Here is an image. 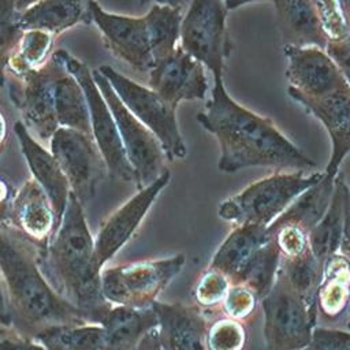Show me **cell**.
<instances>
[{"label": "cell", "instance_id": "obj_1", "mask_svg": "<svg viewBox=\"0 0 350 350\" xmlns=\"http://www.w3.org/2000/svg\"><path fill=\"white\" fill-rule=\"evenodd\" d=\"M211 98L197 113L198 123L213 134L220 146L217 167L234 174L249 167L309 171L317 164L302 153L269 118L242 107L227 92L223 78H213Z\"/></svg>", "mask_w": 350, "mask_h": 350}, {"label": "cell", "instance_id": "obj_2", "mask_svg": "<svg viewBox=\"0 0 350 350\" xmlns=\"http://www.w3.org/2000/svg\"><path fill=\"white\" fill-rule=\"evenodd\" d=\"M37 264L63 299L75 306L88 323L100 324L112 305L103 295L101 272L94 264V238L83 205L72 193L56 232L38 252Z\"/></svg>", "mask_w": 350, "mask_h": 350}, {"label": "cell", "instance_id": "obj_3", "mask_svg": "<svg viewBox=\"0 0 350 350\" xmlns=\"http://www.w3.org/2000/svg\"><path fill=\"white\" fill-rule=\"evenodd\" d=\"M40 250L8 223H0V271L10 327L31 339L55 325L88 323L44 278L37 264Z\"/></svg>", "mask_w": 350, "mask_h": 350}, {"label": "cell", "instance_id": "obj_4", "mask_svg": "<svg viewBox=\"0 0 350 350\" xmlns=\"http://www.w3.org/2000/svg\"><path fill=\"white\" fill-rule=\"evenodd\" d=\"M324 178V172H273L253 182L238 194L220 202L219 216L234 226L257 224L268 227L305 190Z\"/></svg>", "mask_w": 350, "mask_h": 350}, {"label": "cell", "instance_id": "obj_5", "mask_svg": "<svg viewBox=\"0 0 350 350\" xmlns=\"http://www.w3.org/2000/svg\"><path fill=\"white\" fill-rule=\"evenodd\" d=\"M185 254L104 267L100 273L104 298L115 306L150 308L157 295L182 271Z\"/></svg>", "mask_w": 350, "mask_h": 350}, {"label": "cell", "instance_id": "obj_6", "mask_svg": "<svg viewBox=\"0 0 350 350\" xmlns=\"http://www.w3.org/2000/svg\"><path fill=\"white\" fill-rule=\"evenodd\" d=\"M227 12L223 0H191L180 22L179 46L208 68L213 78H223L226 60L234 49Z\"/></svg>", "mask_w": 350, "mask_h": 350}, {"label": "cell", "instance_id": "obj_7", "mask_svg": "<svg viewBox=\"0 0 350 350\" xmlns=\"http://www.w3.org/2000/svg\"><path fill=\"white\" fill-rule=\"evenodd\" d=\"M97 70L108 81L124 107L154 134L165 159L171 161L185 159L186 145L176 122V108L149 86L135 82L109 64H103Z\"/></svg>", "mask_w": 350, "mask_h": 350}, {"label": "cell", "instance_id": "obj_8", "mask_svg": "<svg viewBox=\"0 0 350 350\" xmlns=\"http://www.w3.org/2000/svg\"><path fill=\"white\" fill-rule=\"evenodd\" d=\"M52 59L79 82L85 93L90 118V134L103 154L108 174L123 182L135 183L134 170L126 156L115 119L93 78L92 70L64 49L55 51Z\"/></svg>", "mask_w": 350, "mask_h": 350}, {"label": "cell", "instance_id": "obj_9", "mask_svg": "<svg viewBox=\"0 0 350 350\" xmlns=\"http://www.w3.org/2000/svg\"><path fill=\"white\" fill-rule=\"evenodd\" d=\"M260 302L268 350L308 347L317 324L316 310L288 287L279 272L273 287Z\"/></svg>", "mask_w": 350, "mask_h": 350}, {"label": "cell", "instance_id": "obj_10", "mask_svg": "<svg viewBox=\"0 0 350 350\" xmlns=\"http://www.w3.org/2000/svg\"><path fill=\"white\" fill-rule=\"evenodd\" d=\"M92 74L115 119L126 156L134 170L135 185L142 189L167 170L164 150L154 134L124 107L98 70H92Z\"/></svg>", "mask_w": 350, "mask_h": 350}, {"label": "cell", "instance_id": "obj_11", "mask_svg": "<svg viewBox=\"0 0 350 350\" xmlns=\"http://www.w3.org/2000/svg\"><path fill=\"white\" fill-rule=\"evenodd\" d=\"M49 150L67 178L71 193L82 205L90 201L108 174L92 134L59 127L49 139Z\"/></svg>", "mask_w": 350, "mask_h": 350}, {"label": "cell", "instance_id": "obj_12", "mask_svg": "<svg viewBox=\"0 0 350 350\" xmlns=\"http://www.w3.org/2000/svg\"><path fill=\"white\" fill-rule=\"evenodd\" d=\"M171 172L165 170L150 185L138 189L120 208L101 224L94 238V264L101 272L105 264L131 239L160 191L168 185Z\"/></svg>", "mask_w": 350, "mask_h": 350}, {"label": "cell", "instance_id": "obj_13", "mask_svg": "<svg viewBox=\"0 0 350 350\" xmlns=\"http://www.w3.org/2000/svg\"><path fill=\"white\" fill-rule=\"evenodd\" d=\"M90 18L100 30L107 48L116 57L139 72L150 71L154 60L149 30L144 16L108 12L94 1Z\"/></svg>", "mask_w": 350, "mask_h": 350}, {"label": "cell", "instance_id": "obj_14", "mask_svg": "<svg viewBox=\"0 0 350 350\" xmlns=\"http://www.w3.org/2000/svg\"><path fill=\"white\" fill-rule=\"evenodd\" d=\"M57 63L51 60L40 70L10 82V98L21 111L29 131L40 139L48 141L59 129L53 108L52 82Z\"/></svg>", "mask_w": 350, "mask_h": 350}, {"label": "cell", "instance_id": "obj_15", "mask_svg": "<svg viewBox=\"0 0 350 350\" xmlns=\"http://www.w3.org/2000/svg\"><path fill=\"white\" fill-rule=\"evenodd\" d=\"M284 55L287 57L286 77L290 86L299 94L320 98L350 89L342 72L324 49L284 45Z\"/></svg>", "mask_w": 350, "mask_h": 350}, {"label": "cell", "instance_id": "obj_16", "mask_svg": "<svg viewBox=\"0 0 350 350\" xmlns=\"http://www.w3.org/2000/svg\"><path fill=\"white\" fill-rule=\"evenodd\" d=\"M148 86L174 108L185 100H202L208 90L205 67L179 45L148 72Z\"/></svg>", "mask_w": 350, "mask_h": 350}, {"label": "cell", "instance_id": "obj_17", "mask_svg": "<svg viewBox=\"0 0 350 350\" xmlns=\"http://www.w3.org/2000/svg\"><path fill=\"white\" fill-rule=\"evenodd\" d=\"M7 223L40 249L48 245L59 227L48 196L33 178L14 193Z\"/></svg>", "mask_w": 350, "mask_h": 350}, {"label": "cell", "instance_id": "obj_18", "mask_svg": "<svg viewBox=\"0 0 350 350\" xmlns=\"http://www.w3.org/2000/svg\"><path fill=\"white\" fill-rule=\"evenodd\" d=\"M288 96L319 119L331 139V156L324 174L329 178L338 175L343 159L350 153V89L320 98L299 94L288 86Z\"/></svg>", "mask_w": 350, "mask_h": 350}, {"label": "cell", "instance_id": "obj_19", "mask_svg": "<svg viewBox=\"0 0 350 350\" xmlns=\"http://www.w3.org/2000/svg\"><path fill=\"white\" fill-rule=\"evenodd\" d=\"M14 133L33 179L42 187L52 204L59 226L71 194L67 178L51 150L42 146L22 120L14 123Z\"/></svg>", "mask_w": 350, "mask_h": 350}, {"label": "cell", "instance_id": "obj_20", "mask_svg": "<svg viewBox=\"0 0 350 350\" xmlns=\"http://www.w3.org/2000/svg\"><path fill=\"white\" fill-rule=\"evenodd\" d=\"M152 308L159 320L157 335L163 350H208V323L200 306L156 301Z\"/></svg>", "mask_w": 350, "mask_h": 350}, {"label": "cell", "instance_id": "obj_21", "mask_svg": "<svg viewBox=\"0 0 350 350\" xmlns=\"http://www.w3.org/2000/svg\"><path fill=\"white\" fill-rule=\"evenodd\" d=\"M96 0H40L16 16L21 30L37 29L57 36L72 26L92 21Z\"/></svg>", "mask_w": 350, "mask_h": 350}, {"label": "cell", "instance_id": "obj_22", "mask_svg": "<svg viewBox=\"0 0 350 350\" xmlns=\"http://www.w3.org/2000/svg\"><path fill=\"white\" fill-rule=\"evenodd\" d=\"M349 308L350 260L336 253L323 264V272L316 291V314L317 317L320 314L329 327H334L335 323L345 317L347 321Z\"/></svg>", "mask_w": 350, "mask_h": 350}, {"label": "cell", "instance_id": "obj_23", "mask_svg": "<svg viewBox=\"0 0 350 350\" xmlns=\"http://www.w3.org/2000/svg\"><path fill=\"white\" fill-rule=\"evenodd\" d=\"M154 309L112 305L100 321L104 329L103 350H137L142 338L157 328Z\"/></svg>", "mask_w": 350, "mask_h": 350}, {"label": "cell", "instance_id": "obj_24", "mask_svg": "<svg viewBox=\"0 0 350 350\" xmlns=\"http://www.w3.org/2000/svg\"><path fill=\"white\" fill-rule=\"evenodd\" d=\"M272 1L284 45L325 49L327 38L321 30L313 0Z\"/></svg>", "mask_w": 350, "mask_h": 350}, {"label": "cell", "instance_id": "obj_25", "mask_svg": "<svg viewBox=\"0 0 350 350\" xmlns=\"http://www.w3.org/2000/svg\"><path fill=\"white\" fill-rule=\"evenodd\" d=\"M267 238V227L257 224L235 226L216 250L209 268L224 275L230 284L235 286L239 275Z\"/></svg>", "mask_w": 350, "mask_h": 350}, {"label": "cell", "instance_id": "obj_26", "mask_svg": "<svg viewBox=\"0 0 350 350\" xmlns=\"http://www.w3.org/2000/svg\"><path fill=\"white\" fill-rule=\"evenodd\" d=\"M52 96L59 127L90 134V118L85 93L79 82L60 64L53 77Z\"/></svg>", "mask_w": 350, "mask_h": 350}, {"label": "cell", "instance_id": "obj_27", "mask_svg": "<svg viewBox=\"0 0 350 350\" xmlns=\"http://www.w3.org/2000/svg\"><path fill=\"white\" fill-rule=\"evenodd\" d=\"M345 179L342 175L335 176V187L329 205L309 232V246L313 256L324 264L329 257L339 253L343 226V190Z\"/></svg>", "mask_w": 350, "mask_h": 350}, {"label": "cell", "instance_id": "obj_28", "mask_svg": "<svg viewBox=\"0 0 350 350\" xmlns=\"http://www.w3.org/2000/svg\"><path fill=\"white\" fill-rule=\"evenodd\" d=\"M334 187L335 178H329L324 174V178L320 182L299 194L273 221L291 223L310 232L325 213Z\"/></svg>", "mask_w": 350, "mask_h": 350}, {"label": "cell", "instance_id": "obj_29", "mask_svg": "<svg viewBox=\"0 0 350 350\" xmlns=\"http://www.w3.org/2000/svg\"><path fill=\"white\" fill-rule=\"evenodd\" d=\"M55 36L48 31L22 30L15 49L10 57L7 72L12 78H22L42 68L52 57Z\"/></svg>", "mask_w": 350, "mask_h": 350}, {"label": "cell", "instance_id": "obj_30", "mask_svg": "<svg viewBox=\"0 0 350 350\" xmlns=\"http://www.w3.org/2000/svg\"><path fill=\"white\" fill-rule=\"evenodd\" d=\"M46 350H103L104 329L94 323L51 327L34 339Z\"/></svg>", "mask_w": 350, "mask_h": 350}, {"label": "cell", "instance_id": "obj_31", "mask_svg": "<svg viewBox=\"0 0 350 350\" xmlns=\"http://www.w3.org/2000/svg\"><path fill=\"white\" fill-rule=\"evenodd\" d=\"M268 234V232H267ZM280 252L268 235L267 241L256 250L235 286H245L261 301L273 287L280 268Z\"/></svg>", "mask_w": 350, "mask_h": 350}, {"label": "cell", "instance_id": "obj_32", "mask_svg": "<svg viewBox=\"0 0 350 350\" xmlns=\"http://www.w3.org/2000/svg\"><path fill=\"white\" fill-rule=\"evenodd\" d=\"M144 18L149 30L153 60L157 63L179 45L182 8L153 4Z\"/></svg>", "mask_w": 350, "mask_h": 350}, {"label": "cell", "instance_id": "obj_33", "mask_svg": "<svg viewBox=\"0 0 350 350\" xmlns=\"http://www.w3.org/2000/svg\"><path fill=\"white\" fill-rule=\"evenodd\" d=\"M323 264L313 256L310 247L294 257L280 260L279 275L306 304L316 310V291L320 283Z\"/></svg>", "mask_w": 350, "mask_h": 350}, {"label": "cell", "instance_id": "obj_34", "mask_svg": "<svg viewBox=\"0 0 350 350\" xmlns=\"http://www.w3.org/2000/svg\"><path fill=\"white\" fill-rule=\"evenodd\" d=\"M246 338L243 324L226 316L208 325L206 347L208 350H243Z\"/></svg>", "mask_w": 350, "mask_h": 350}, {"label": "cell", "instance_id": "obj_35", "mask_svg": "<svg viewBox=\"0 0 350 350\" xmlns=\"http://www.w3.org/2000/svg\"><path fill=\"white\" fill-rule=\"evenodd\" d=\"M327 42L343 41L350 36V25L342 0H313Z\"/></svg>", "mask_w": 350, "mask_h": 350}, {"label": "cell", "instance_id": "obj_36", "mask_svg": "<svg viewBox=\"0 0 350 350\" xmlns=\"http://www.w3.org/2000/svg\"><path fill=\"white\" fill-rule=\"evenodd\" d=\"M16 16L11 0H0V88L7 81V66L22 33Z\"/></svg>", "mask_w": 350, "mask_h": 350}, {"label": "cell", "instance_id": "obj_37", "mask_svg": "<svg viewBox=\"0 0 350 350\" xmlns=\"http://www.w3.org/2000/svg\"><path fill=\"white\" fill-rule=\"evenodd\" d=\"M230 286L231 284L224 275L212 268H208L197 282L194 290L196 301L200 308L215 306L217 302L224 299Z\"/></svg>", "mask_w": 350, "mask_h": 350}, {"label": "cell", "instance_id": "obj_38", "mask_svg": "<svg viewBox=\"0 0 350 350\" xmlns=\"http://www.w3.org/2000/svg\"><path fill=\"white\" fill-rule=\"evenodd\" d=\"M258 301L260 299L256 297V294L247 287L230 286L223 299L224 316L243 323L253 313Z\"/></svg>", "mask_w": 350, "mask_h": 350}, {"label": "cell", "instance_id": "obj_39", "mask_svg": "<svg viewBox=\"0 0 350 350\" xmlns=\"http://www.w3.org/2000/svg\"><path fill=\"white\" fill-rule=\"evenodd\" d=\"M305 350H350V331L316 325L310 343Z\"/></svg>", "mask_w": 350, "mask_h": 350}, {"label": "cell", "instance_id": "obj_40", "mask_svg": "<svg viewBox=\"0 0 350 350\" xmlns=\"http://www.w3.org/2000/svg\"><path fill=\"white\" fill-rule=\"evenodd\" d=\"M0 350H46L37 340L10 325L0 327Z\"/></svg>", "mask_w": 350, "mask_h": 350}, {"label": "cell", "instance_id": "obj_41", "mask_svg": "<svg viewBox=\"0 0 350 350\" xmlns=\"http://www.w3.org/2000/svg\"><path fill=\"white\" fill-rule=\"evenodd\" d=\"M325 53L334 60L347 85L350 86V36L338 42H327Z\"/></svg>", "mask_w": 350, "mask_h": 350}, {"label": "cell", "instance_id": "obj_42", "mask_svg": "<svg viewBox=\"0 0 350 350\" xmlns=\"http://www.w3.org/2000/svg\"><path fill=\"white\" fill-rule=\"evenodd\" d=\"M339 253L350 260V189L347 183L343 190V226Z\"/></svg>", "mask_w": 350, "mask_h": 350}, {"label": "cell", "instance_id": "obj_43", "mask_svg": "<svg viewBox=\"0 0 350 350\" xmlns=\"http://www.w3.org/2000/svg\"><path fill=\"white\" fill-rule=\"evenodd\" d=\"M137 350H163L159 342V335H157V328L149 331L142 340L139 342Z\"/></svg>", "mask_w": 350, "mask_h": 350}, {"label": "cell", "instance_id": "obj_44", "mask_svg": "<svg viewBox=\"0 0 350 350\" xmlns=\"http://www.w3.org/2000/svg\"><path fill=\"white\" fill-rule=\"evenodd\" d=\"M12 196H14V193H12L10 183L5 179L0 178V211L5 215H7L8 205H10Z\"/></svg>", "mask_w": 350, "mask_h": 350}, {"label": "cell", "instance_id": "obj_45", "mask_svg": "<svg viewBox=\"0 0 350 350\" xmlns=\"http://www.w3.org/2000/svg\"><path fill=\"white\" fill-rule=\"evenodd\" d=\"M0 323L3 325H10L7 298H5V287H4V280H3L1 271H0Z\"/></svg>", "mask_w": 350, "mask_h": 350}, {"label": "cell", "instance_id": "obj_46", "mask_svg": "<svg viewBox=\"0 0 350 350\" xmlns=\"http://www.w3.org/2000/svg\"><path fill=\"white\" fill-rule=\"evenodd\" d=\"M8 138V122L4 112L0 109V153Z\"/></svg>", "mask_w": 350, "mask_h": 350}, {"label": "cell", "instance_id": "obj_47", "mask_svg": "<svg viewBox=\"0 0 350 350\" xmlns=\"http://www.w3.org/2000/svg\"><path fill=\"white\" fill-rule=\"evenodd\" d=\"M187 1L191 0H139L141 4H146V3H154V4H161V5H170V7H180L183 4H186Z\"/></svg>", "mask_w": 350, "mask_h": 350}, {"label": "cell", "instance_id": "obj_48", "mask_svg": "<svg viewBox=\"0 0 350 350\" xmlns=\"http://www.w3.org/2000/svg\"><path fill=\"white\" fill-rule=\"evenodd\" d=\"M37 1H40V0H11V3L14 4V8L16 10L18 14L22 12V11H25V10L29 8L30 5L36 4Z\"/></svg>", "mask_w": 350, "mask_h": 350}, {"label": "cell", "instance_id": "obj_49", "mask_svg": "<svg viewBox=\"0 0 350 350\" xmlns=\"http://www.w3.org/2000/svg\"><path fill=\"white\" fill-rule=\"evenodd\" d=\"M224 1V5L226 8L230 11V10H235L246 3H253V1H264V0H223Z\"/></svg>", "mask_w": 350, "mask_h": 350}, {"label": "cell", "instance_id": "obj_50", "mask_svg": "<svg viewBox=\"0 0 350 350\" xmlns=\"http://www.w3.org/2000/svg\"><path fill=\"white\" fill-rule=\"evenodd\" d=\"M342 1H343V7H345L346 15H347V21H349V25H350V0H342Z\"/></svg>", "mask_w": 350, "mask_h": 350}, {"label": "cell", "instance_id": "obj_51", "mask_svg": "<svg viewBox=\"0 0 350 350\" xmlns=\"http://www.w3.org/2000/svg\"><path fill=\"white\" fill-rule=\"evenodd\" d=\"M346 329L350 331V308H349V313H347V321H346Z\"/></svg>", "mask_w": 350, "mask_h": 350}, {"label": "cell", "instance_id": "obj_52", "mask_svg": "<svg viewBox=\"0 0 350 350\" xmlns=\"http://www.w3.org/2000/svg\"><path fill=\"white\" fill-rule=\"evenodd\" d=\"M347 186H349V189H350V185H347Z\"/></svg>", "mask_w": 350, "mask_h": 350}, {"label": "cell", "instance_id": "obj_53", "mask_svg": "<svg viewBox=\"0 0 350 350\" xmlns=\"http://www.w3.org/2000/svg\"><path fill=\"white\" fill-rule=\"evenodd\" d=\"M302 350H305V349H302Z\"/></svg>", "mask_w": 350, "mask_h": 350}]
</instances>
